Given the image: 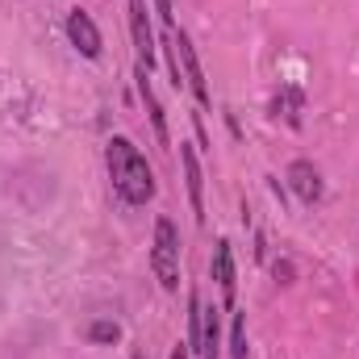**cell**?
I'll list each match as a JSON object with an SVG mask.
<instances>
[{"label": "cell", "instance_id": "cell-8", "mask_svg": "<svg viewBox=\"0 0 359 359\" xmlns=\"http://www.w3.org/2000/svg\"><path fill=\"white\" fill-rule=\"evenodd\" d=\"M134 80H138V96H142V104H147V113H151V126H155V138L168 147L172 138H168V117H163V104H159V96L151 88V72L147 67H138L134 72Z\"/></svg>", "mask_w": 359, "mask_h": 359}, {"label": "cell", "instance_id": "cell-2", "mask_svg": "<svg viewBox=\"0 0 359 359\" xmlns=\"http://www.w3.org/2000/svg\"><path fill=\"white\" fill-rule=\"evenodd\" d=\"M151 271H155V280H159L168 292H176L180 288V230L172 226V217H159V222H155Z\"/></svg>", "mask_w": 359, "mask_h": 359}, {"label": "cell", "instance_id": "cell-14", "mask_svg": "<svg viewBox=\"0 0 359 359\" xmlns=\"http://www.w3.org/2000/svg\"><path fill=\"white\" fill-rule=\"evenodd\" d=\"M172 359H188V347H176V351H172Z\"/></svg>", "mask_w": 359, "mask_h": 359}, {"label": "cell", "instance_id": "cell-3", "mask_svg": "<svg viewBox=\"0 0 359 359\" xmlns=\"http://www.w3.org/2000/svg\"><path fill=\"white\" fill-rule=\"evenodd\" d=\"M126 13H130V38H134V50H138V67H155V29H151V8L147 0H126Z\"/></svg>", "mask_w": 359, "mask_h": 359}, {"label": "cell", "instance_id": "cell-11", "mask_svg": "<svg viewBox=\"0 0 359 359\" xmlns=\"http://www.w3.org/2000/svg\"><path fill=\"white\" fill-rule=\"evenodd\" d=\"M230 359H247V318L234 313V330H230Z\"/></svg>", "mask_w": 359, "mask_h": 359}, {"label": "cell", "instance_id": "cell-10", "mask_svg": "<svg viewBox=\"0 0 359 359\" xmlns=\"http://www.w3.org/2000/svg\"><path fill=\"white\" fill-rule=\"evenodd\" d=\"M217 334H222L217 309L201 305V359H217Z\"/></svg>", "mask_w": 359, "mask_h": 359}, {"label": "cell", "instance_id": "cell-7", "mask_svg": "<svg viewBox=\"0 0 359 359\" xmlns=\"http://www.w3.org/2000/svg\"><path fill=\"white\" fill-rule=\"evenodd\" d=\"M288 184H292V192L305 201V205H313V201H322V172L313 168V163H305V159H297L292 168H288Z\"/></svg>", "mask_w": 359, "mask_h": 359}, {"label": "cell", "instance_id": "cell-4", "mask_svg": "<svg viewBox=\"0 0 359 359\" xmlns=\"http://www.w3.org/2000/svg\"><path fill=\"white\" fill-rule=\"evenodd\" d=\"M172 42H176V59H180V72H184V84L192 88V96H196V104H201V109H209V84H205L201 59H196V50H192L188 34H184V29H172Z\"/></svg>", "mask_w": 359, "mask_h": 359}, {"label": "cell", "instance_id": "cell-6", "mask_svg": "<svg viewBox=\"0 0 359 359\" xmlns=\"http://www.w3.org/2000/svg\"><path fill=\"white\" fill-rule=\"evenodd\" d=\"M180 163H184V180H188L192 217H196V222H205V176H201V163H196L192 147H180Z\"/></svg>", "mask_w": 359, "mask_h": 359}, {"label": "cell", "instance_id": "cell-9", "mask_svg": "<svg viewBox=\"0 0 359 359\" xmlns=\"http://www.w3.org/2000/svg\"><path fill=\"white\" fill-rule=\"evenodd\" d=\"M213 280L222 284L226 305H230L234 301V251H230V238H217V247H213Z\"/></svg>", "mask_w": 359, "mask_h": 359}, {"label": "cell", "instance_id": "cell-1", "mask_svg": "<svg viewBox=\"0 0 359 359\" xmlns=\"http://www.w3.org/2000/svg\"><path fill=\"white\" fill-rule=\"evenodd\" d=\"M104 163H109V180H113V192L126 201V205H147L155 196V172L147 163V155L130 142V138H109L104 147Z\"/></svg>", "mask_w": 359, "mask_h": 359}, {"label": "cell", "instance_id": "cell-12", "mask_svg": "<svg viewBox=\"0 0 359 359\" xmlns=\"http://www.w3.org/2000/svg\"><path fill=\"white\" fill-rule=\"evenodd\" d=\"M88 339L92 343H117V339H121V326H117V322H92Z\"/></svg>", "mask_w": 359, "mask_h": 359}, {"label": "cell", "instance_id": "cell-5", "mask_svg": "<svg viewBox=\"0 0 359 359\" xmlns=\"http://www.w3.org/2000/svg\"><path fill=\"white\" fill-rule=\"evenodd\" d=\"M67 38H72V46H76L84 59H100V50H104L100 29H96V21H92L84 8H72V13H67Z\"/></svg>", "mask_w": 359, "mask_h": 359}, {"label": "cell", "instance_id": "cell-13", "mask_svg": "<svg viewBox=\"0 0 359 359\" xmlns=\"http://www.w3.org/2000/svg\"><path fill=\"white\" fill-rule=\"evenodd\" d=\"M155 13H159V21L172 25V0H155Z\"/></svg>", "mask_w": 359, "mask_h": 359}]
</instances>
